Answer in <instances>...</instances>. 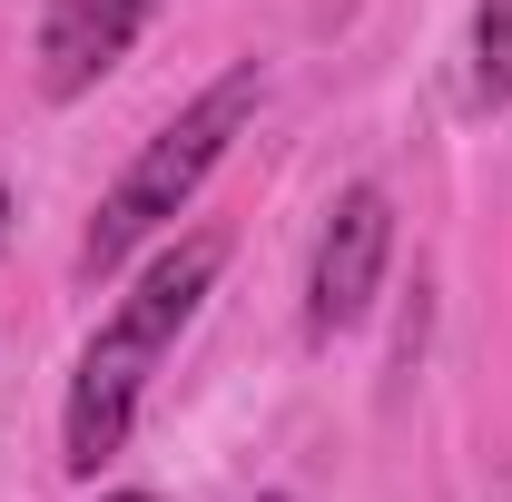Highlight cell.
I'll list each match as a JSON object with an SVG mask.
<instances>
[{
  "instance_id": "obj_2",
  "label": "cell",
  "mask_w": 512,
  "mask_h": 502,
  "mask_svg": "<svg viewBox=\"0 0 512 502\" xmlns=\"http://www.w3.org/2000/svg\"><path fill=\"white\" fill-rule=\"evenodd\" d=\"M256 109H266V60H227L188 109H178V119L148 128V148L109 178V197H99L89 227H79V276L99 286V276H119L148 237H168V227L197 207V188L217 178V158L247 138Z\"/></svg>"
},
{
  "instance_id": "obj_9",
  "label": "cell",
  "mask_w": 512,
  "mask_h": 502,
  "mask_svg": "<svg viewBox=\"0 0 512 502\" xmlns=\"http://www.w3.org/2000/svg\"><path fill=\"white\" fill-rule=\"evenodd\" d=\"M256 502H286V493H256Z\"/></svg>"
},
{
  "instance_id": "obj_5",
  "label": "cell",
  "mask_w": 512,
  "mask_h": 502,
  "mask_svg": "<svg viewBox=\"0 0 512 502\" xmlns=\"http://www.w3.org/2000/svg\"><path fill=\"white\" fill-rule=\"evenodd\" d=\"M473 109H512V0H473V69H463Z\"/></svg>"
},
{
  "instance_id": "obj_6",
  "label": "cell",
  "mask_w": 512,
  "mask_h": 502,
  "mask_svg": "<svg viewBox=\"0 0 512 502\" xmlns=\"http://www.w3.org/2000/svg\"><path fill=\"white\" fill-rule=\"evenodd\" d=\"M0 247H10V188H0Z\"/></svg>"
},
{
  "instance_id": "obj_3",
  "label": "cell",
  "mask_w": 512,
  "mask_h": 502,
  "mask_svg": "<svg viewBox=\"0 0 512 502\" xmlns=\"http://www.w3.org/2000/svg\"><path fill=\"white\" fill-rule=\"evenodd\" d=\"M384 266H394V197L375 178H355V188H335V207L316 227V256H306V335L316 345L355 335L375 315Z\"/></svg>"
},
{
  "instance_id": "obj_4",
  "label": "cell",
  "mask_w": 512,
  "mask_h": 502,
  "mask_svg": "<svg viewBox=\"0 0 512 502\" xmlns=\"http://www.w3.org/2000/svg\"><path fill=\"white\" fill-rule=\"evenodd\" d=\"M168 0H40V99H89Z\"/></svg>"
},
{
  "instance_id": "obj_7",
  "label": "cell",
  "mask_w": 512,
  "mask_h": 502,
  "mask_svg": "<svg viewBox=\"0 0 512 502\" xmlns=\"http://www.w3.org/2000/svg\"><path fill=\"white\" fill-rule=\"evenodd\" d=\"M493 502H512V463H503V483H493Z\"/></svg>"
},
{
  "instance_id": "obj_8",
  "label": "cell",
  "mask_w": 512,
  "mask_h": 502,
  "mask_svg": "<svg viewBox=\"0 0 512 502\" xmlns=\"http://www.w3.org/2000/svg\"><path fill=\"white\" fill-rule=\"evenodd\" d=\"M99 502H158V493H99Z\"/></svg>"
},
{
  "instance_id": "obj_1",
  "label": "cell",
  "mask_w": 512,
  "mask_h": 502,
  "mask_svg": "<svg viewBox=\"0 0 512 502\" xmlns=\"http://www.w3.org/2000/svg\"><path fill=\"white\" fill-rule=\"evenodd\" d=\"M217 266H227V237H217V227L158 247L148 266H138V286L119 296V315L79 345V375H69V404H60V463L79 473V483H99V473L119 463L128 424H138V394H148V375L168 365V345L197 325Z\"/></svg>"
}]
</instances>
